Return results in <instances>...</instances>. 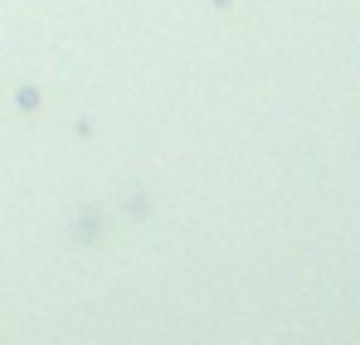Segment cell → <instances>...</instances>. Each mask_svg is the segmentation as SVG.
Listing matches in <instances>:
<instances>
[{
    "instance_id": "cell-1",
    "label": "cell",
    "mask_w": 360,
    "mask_h": 345,
    "mask_svg": "<svg viewBox=\"0 0 360 345\" xmlns=\"http://www.w3.org/2000/svg\"><path fill=\"white\" fill-rule=\"evenodd\" d=\"M39 103H44V98H39V88H30V83L15 93V108H20V112H39Z\"/></svg>"
},
{
    "instance_id": "cell-2",
    "label": "cell",
    "mask_w": 360,
    "mask_h": 345,
    "mask_svg": "<svg viewBox=\"0 0 360 345\" xmlns=\"http://www.w3.org/2000/svg\"><path fill=\"white\" fill-rule=\"evenodd\" d=\"M210 5H219V10H229V5H234V0H210Z\"/></svg>"
}]
</instances>
